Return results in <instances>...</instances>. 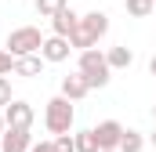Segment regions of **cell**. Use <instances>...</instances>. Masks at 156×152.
Masks as SVG:
<instances>
[{
  "instance_id": "obj_15",
  "label": "cell",
  "mask_w": 156,
  "mask_h": 152,
  "mask_svg": "<svg viewBox=\"0 0 156 152\" xmlns=\"http://www.w3.org/2000/svg\"><path fill=\"white\" fill-rule=\"evenodd\" d=\"M73 145H76V152H98L94 130H76V134H73Z\"/></svg>"
},
{
  "instance_id": "obj_2",
  "label": "cell",
  "mask_w": 156,
  "mask_h": 152,
  "mask_svg": "<svg viewBox=\"0 0 156 152\" xmlns=\"http://www.w3.org/2000/svg\"><path fill=\"white\" fill-rule=\"evenodd\" d=\"M76 73L87 80V87L94 91V87H105L109 83V76H113V69H109V62H105V54L98 51V47H91V51H80V65Z\"/></svg>"
},
{
  "instance_id": "obj_19",
  "label": "cell",
  "mask_w": 156,
  "mask_h": 152,
  "mask_svg": "<svg viewBox=\"0 0 156 152\" xmlns=\"http://www.w3.org/2000/svg\"><path fill=\"white\" fill-rule=\"evenodd\" d=\"M7 73H15V58L0 47V76H7Z\"/></svg>"
},
{
  "instance_id": "obj_1",
  "label": "cell",
  "mask_w": 156,
  "mask_h": 152,
  "mask_svg": "<svg viewBox=\"0 0 156 152\" xmlns=\"http://www.w3.org/2000/svg\"><path fill=\"white\" fill-rule=\"evenodd\" d=\"M105 33H109V15L105 11H87V15H80V26L69 36V43H73V51H91Z\"/></svg>"
},
{
  "instance_id": "obj_22",
  "label": "cell",
  "mask_w": 156,
  "mask_h": 152,
  "mask_svg": "<svg viewBox=\"0 0 156 152\" xmlns=\"http://www.w3.org/2000/svg\"><path fill=\"white\" fill-rule=\"evenodd\" d=\"M4 130H7V123H4V112H0V138H4Z\"/></svg>"
},
{
  "instance_id": "obj_11",
  "label": "cell",
  "mask_w": 156,
  "mask_h": 152,
  "mask_svg": "<svg viewBox=\"0 0 156 152\" xmlns=\"http://www.w3.org/2000/svg\"><path fill=\"white\" fill-rule=\"evenodd\" d=\"M105 62H109V69H131L134 51H131V47H109V51H105Z\"/></svg>"
},
{
  "instance_id": "obj_24",
  "label": "cell",
  "mask_w": 156,
  "mask_h": 152,
  "mask_svg": "<svg viewBox=\"0 0 156 152\" xmlns=\"http://www.w3.org/2000/svg\"><path fill=\"white\" fill-rule=\"evenodd\" d=\"M153 119H156V105H153Z\"/></svg>"
},
{
  "instance_id": "obj_4",
  "label": "cell",
  "mask_w": 156,
  "mask_h": 152,
  "mask_svg": "<svg viewBox=\"0 0 156 152\" xmlns=\"http://www.w3.org/2000/svg\"><path fill=\"white\" fill-rule=\"evenodd\" d=\"M40 47H44V36H40L37 26H22V29H11V36H7V54L18 62V58H29V54H40Z\"/></svg>"
},
{
  "instance_id": "obj_21",
  "label": "cell",
  "mask_w": 156,
  "mask_h": 152,
  "mask_svg": "<svg viewBox=\"0 0 156 152\" xmlns=\"http://www.w3.org/2000/svg\"><path fill=\"white\" fill-rule=\"evenodd\" d=\"M149 73L156 76V54H153V58H149Z\"/></svg>"
},
{
  "instance_id": "obj_7",
  "label": "cell",
  "mask_w": 156,
  "mask_h": 152,
  "mask_svg": "<svg viewBox=\"0 0 156 152\" xmlns=\"http://www.w3.org/2000/svg\"><path fill=\"white\" fill-rule=\"evenodd\" d=\"M76 26H80V15L73 11V7H66V11H58V15L51 18V36L69 40L73 33H76Z\"/></svg>"
},
{
  "instance_id": "obj_18",
  "label": "cell",
  "mask_w": 156,
  "mask_h": 152,
  "mask_svg": "<svg viewBox=\"0 0 156 152\" xmlns=\"http://www.w3.org/2000/svg\"><path fill=\"white\" fill-rule=\"evenodd\" d=\"M51 145H55V152H76V145H73V134H62V138H55Z\"/></svg>"
},
{
  "instance_id": "obj_3",
  "label": "cell",
  "mask_w": 156,
  "mask_h": 152,
  "mask_svg": "<svg viewBox=\"0 0 156 152\" xmlns=\"http://www.w3.org/2000/svg\"><path fill=\"white\" fill-rule=\"evenodd\" d=\"M73 119H76V112H73V102L69 98H51L47 102V109H44V127L55 134V138H62V134H69L73 130Z\"/></svg>"
},
{
  "instance_id": "obj_16",
  "label": "cell",
  "mask_w": 156,
  "mask_h": 152,
  "mask_svg": "<svg viewBox=\"0 0 156 152\" xmlns=\"http://www.w3.org/2000/svg\"><path fill=\"white\" fill-rule=\"evenodd\" d=\"M153 11H156V0H127V15H134V18H145Z\"/></svg>"
},
{
  "instance_id": "obj_20",
  "label": "cell",
  "mask_w": 156,
  "mask_h": 152,
  "mask_svg": "<svg viewBox=\"0 0 156 152\" xmlns=\"http://www.w3.org/2000/svg\"><path fill=\"white\" fill-rule=\"evenodd\" d=\"M29 152H55V145H51V141H33Z\"/></svg>"
},
{
  "instance_id": "obj_10",
  "label": "cell",
  "mask_w": 156,
  "mask_h": 152,
  "mask_svg": "<svg viewBox=\"0 0 156 152\" xmlns=\"http://www.w3.org/2000/svg\"><path fill=\"white\" fill-rule=\"evenodd\" d=\"M91 94V87H87V80L80 73L73 76H62V98H69V102H80V98H87Z\"/></svg>"
},
{
  "instance_id": "obj_6",
  "label": "cell",
  "mask_w": 156,
  "mask_h": 152,
  "mask_svg": "<svg viewBox=\"0 0 156 152\" xmlns=\"http://www.w3.org/2000/svg\"><path fill=\"white\" fill-rule=\"evenodd\" d=\"M120 138H123V123H116V119H102V123L94 127L98 152H116L120 149Z\"/></svg>"
},
{
  "instance_id": "obj_8",
  "label": "cell",
  "mask_w": 156,
  "mask_h": 152,
  "mask_svg": "<svg viewBox=\"0 0 156 152\" xmlns=\"http://www.w3.org/2000/svg\"><path fill=\"white\" fill-rule=\"evenodd\" d=\"M69 51H73V43L62 36H47L44 40V47H40V58L44 62H66L69 58Z\"/></svg>"
},
{
  "instance_id": "obj_14",
  "label": "cell",
  "mask_w": 156,
  "mask_h": 152,
  "mask_svg": "<svg viewBox=\"0 0 156 152\" xmlns=\"http://www.w3.org/2000/svg\"><path fill=\"white\" fill-rule=\"evenodd\" d=\"M69 0H37V15L40 18H55L58 11H66Z\"/></svg>"
},
{
  "instance_id": "obj_12",
  "label": "cell",
  "mask_w": 156,
  "mask_h": 152,
  "mask_svg": "<svg viewBox=\"0 0 156 152\" xmlns=\"http://www.w3.org/2000/svg\"><path fill=\"white\" fill-rule=\"evenodd\" d=\"M15 73H18V76H40V73H44V58H40V54L18 58V62H15Z\"/></svg>"
},
{
  "instance_id": "obj_23",
  "label": "cell",
  "mask_w": 156,
  "mask_h": 152,
  "mask_svg": "<svg viewBox=\"0 0 156 152\" xmlns=\"http://www.w3.org/2000/svg\"><path fill=\"white\" fill-rule=\"evenodd\" d=\"M149 141H153V145H156V130H153V134H149Z\"/></svg>"
},
{
  "instance_id": "obj_17",
  "label": "cell",
  "mask_w": 156,
  "mask_h": 152,
  "mask_svg": "<svg viewBox=\"0 0 156 152\" xmlns=\"http://www.w3.org/2000/svg\"><path fill=\"white\" fill-rule=\"evenodd\" d=\"M11 102H15V94H11V80L0 76V109H7Z\"/></svg>"
},
{
  "instance_id": "obj_5",
  "label": "cell",
  "mask_w": 156,
  "mask_h": 152,
  "mask_svg": "<svg viewBox=\"0 0 156 152\" xmlns=\"http://www.w3.org/2000/svg\"><path fill=\"white\" fill-rule=\"evenodd\" d=\"M33 119H37V112H33L29 102H18V98H15V102L4 109V123H7V130H29Z\"/></svg>"
},
{
  "instance_id": "obj_25",
  "label": "cell",
  "mask_w": 156,
  "mask_h": 152,
  "mask_svg": "<svg viewBox=\"0 0 156 152\" xmlns=\"http://www.w3.org/2000/svg\"><path fill=\"white\" fill-rule=\"evenodd\" d=\"M153 15H156V11H153Z\"/></svg>"
},
{
  "instance_id": "obj_13",
  "label": "cell",
  "mask_w": 156,
  "mask_h": 152,
  "mask_svg": "<svg viewBox=\"0 0 156 152\" xmlns=\"http://www.w3.org/2000/svg\"><path fill=\"white\" fill-rule=\"evenodd\" d=\"M142 149H145L142 130H127V127H123V138H120V149L116 152H142Z\"/></svg>"
},
{
  "instance_id": "obj_9",
  "label": "cell",
  "mask_w": 156,
  "mask_h": 152,
  "mask_svg": "<svg viewBox=\"0 0 156 152\" xmlns=\"http://www.w3.org/2000/svg\"><path fill=\"white\" fill-rule=\"evenodd\" d=\"M29 149H33V134L29 130H4L0 152H29Z\"/></svg>"
}]
</instances>
